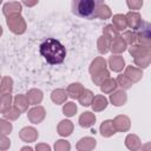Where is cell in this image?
I'll list each match as a JSON object with an SVG mask.
<instances>
[{
  "instance_id": "8fae6325",
  "label": "cell",
  "mask_w": 151,
  "mask_h": 151,
  "mask_svg": "<svg viewBox=\"0 0 151 151\" xmlns=\"http://www.w3.org/2000/svg\"><path fill=\"white\" fill-rule=\"evenodd\" d=\"M106 105H107V101H106V99L103 98V97H97V98L94 99V101H93V109H96V110L105 109Z\"/></svg>"
},
{
  "instance_id": "9a60e30c",
  "label": "cell",
  "mask_w": 151,
  "mask_h": 151,
  "mask_svg": "<svg viewBox=\"0 0 151 151\" xmlns=\"http://www.w3.org/2000/svg\"><path fill=\"white\" fill-rule=\"evenodd\" d=\"M1 103H2V104L0 105V111L4 112V113H6V112H7L6 109L9 110V106H8L7 104L11 103V96H9V94H6L5 97H2V98H1Z\"/></svg>"
},
{
  "instance_id": "cb8c5ba5",
  "label": "cell",
  "mask_w": 151,
  "mask_h": 151,
  "mask_svg": "<svg viewBox=\"0 0 151 151\" xmlns=\"http://www.w3.org/2000/svg\"><path fill=\"white\" fill-rule=\"evenodd\" d=\"M27 6H33V5H35L37 4V1L38 0H22Z\"/></svg>"
},
{
  "instance_id": "52a82bcc",
  "label": "cell",
  "mask_w": 151,
  "mask_h": 151,
  "mask_svg": "<svg viewBox=\"0 0 151 151\" xmlns=\"http://www.w3.org/2000/svg\"><path fill=\"white\" fill-rule=\"evenodd\" d=\"M110 65H111V68L114 70V71H120L124 66V60L120 58V57H111L110 59Z\"/></svg>"
},
{
  "instance_id": "603a6c76",
  "label": "cell",
  "mask_w": 151,
  "mask_h": 151,
  "mask_svg": "<svg viewBox=\"0 0 151 151\" xmlns=\"http://www.w3.org/2000/svg\"><path fill=\"white\" fill-rule=\"evenodd\" d=\"M15 104H17V105H18V104H21V109H22V110H25V109H26V106H27V101H26V100H25V98H24V97H21V96L15 98Z\"/></svg>"
},
{
  "instance_id": "3957f363",
  "label": "cell",
  "mask_w": 151,
  "mask_h": 151,
  "mask_svg": "<svg viewBox=\"0 0 151 151\" xmlns=\"http://www.w3.org/2000/svg\"><path fill=\"white\" fill-rule=\"evenodd\" d=\"M7 24L8 26L11 27V29L15 33H22L25 31V24L22 21V18H18V17H14V18H8L7 20Z\"/></svg>"
},
{
  "instance_id": "4fadbf2b",
  "label": "cell",
  "mask_w": 151,
  "mask_h": 151,
  "mask_svg": "<svg viewBox=\"0 0 151 151\" xmlns=\"http://www.w3.org/2000/svg\"><path fill=\"white\" fill-rule=\"evenodd\" d=\"M124 19H125V18H124L123 15H116V17L113 18V22H114V25L117 26L118 29H124V28H125L126 22H125Z\"/></svg>"
},
{
  "instance_id": "277c9868",
  "label": "cell",
  "mask_w": 151,
  "mask_h": 151,
  "mask_svg": "<svg viewBox=\"0 0 151 151\" xmlns=\"http://www.w3.org/2000/svg\"><path fill=\"white\" fill-rule=\"evenodd\" d=\"M139 28H142L143 32L137 33V35H136L137 40L139 42H145V41L149 42V39H150V25L147 22H140Z\"/></svg>"
},
{
  "instance_id": "ffe728a7",
  "label": "cell",
  "mask_w": 151,
  "mask_h": 151,
  "mask_svg": "<svg viewBox=\"0 0 151 151\" xmlns=\"http://www.w3.org/2000/svg\"><path fill=\"white\" fill-rule=\"evenodd\" d=\"M116 81L114 80H109L107 83H105V84H103V86H101V90L104 91V92H110L111 91V88H116Z\"/></svg>"
},
{
  "instance_id": "44dd1931",
  "label": "cell",
  "mask_w": 151,
  "mask_h": 151,
  "mask_svg": "<svg viewBox=\"0 0 151 151\" xmlns=\"http://www.w3.org/2000/svg\"><path fill=\"white\" fill-rule=\"evenodd\" d=\"M9 80H11V79H8V78L4 79V83H2V85L0 86V91H1V92H11V90H12V85L8 86V84H7Z\"/></svg>"
},
{
  "instance_id": "e0dca14e",
  "label": "cell",
  "mask_w": 151,
  "mask_h": 151,
  "mask_svg": "<svg viewBox=\"0 0 151 151\" xmlns=\"http://www.w3.org/2000/svg\"><path fill=\"white\" fill-rule=\"evenodd\" d=\"M124 42L120 40V39H116L112 44V50L116 51V52H120V51H124Z\"/></svg>"
},
{
  "instance_id": "ac0fdd59",
  "label": "cell",
  "mask_w": 151,
  "mask_h": 151,
  "mask_svg": "<svg viewBox=\"0 0 151 151\" xmlns=\"http://www.w3.org/2000/svg\"><path fill=\"white\" fill-rule=\"evenodd\" d=\"M54 92L58 94V97L54 96V94H52V99H53V101H55V103H61V101L65 99V97H66L65 92L61 91V90H58V91H54Z\"/></svg>"
},
{
  "instance_id": "8992f818",
  "label": "cell",
  "mask_w": 151,
  "mask_h": 151,
  "mask_svg": "<svg viewBox=\"0 0 151 151\" xmlns=\"http://www.w3.org/2000/svg\"><path fill=\"white\" fill-rule=\"evenodd\" d=\"M94 120H96V117H94L92 113L86 112V113H84V114L80 117V125L87 127V126H91V125L94 123Z\"/></svg>"
},
{
  "instance_id": "7c38bea8",
  "label": "cell",
  "mask_w": 151,
  "mask_h": 151,
  "mask_svg": "<svg viewBox=\"0 0 151 151\" xmlns=\"http://www.w3.org/2000/svg\"><path fill=\"white\" fill-rule=\"evenodd\" d=\"M91 99H92V93H91V91H87V90H86V91H84L83 96L79 98V100H80L81 105H84V106L90 105Z\"/></svg>"
},
{
  "instance_id": "5bb4252c",
  "label": "cell",
  "mask_w": 151,
  "mask_h": 151,
  "mask_svg": "<svg viewBox=\"0 0 151 151\" xmlns=\"http://www.w3.org/2000/svg\"><path fill=\"white\" fill-rule=\"evenodd\" d=\"M83 88H81V86H80V84H72L70 87H68V93H70V96L72 97V98H76V97H78L79 94V92L78 91H81Z\"/></svg>"
},
{
  "instance_id": "7402d4cb",
  "label": "cell",
  "mask_w": 151,
  "mask_h": 151,
  "mask_svg": "<svg viewBox=\"0 0 151 151\" xmlns=\"http://www.w3.org/2000/svg\"><path fill=\"white\" fill-rule=\"evenodd\" d=\"M130 8H138L142 6V0H127Z\"/></svg>"
},
{
  "instance_id": "7a4b0ae2",
  "label": "cell",
  "mask_w": 151,
  "mask_h": 151,
  "mask_svg": "<svg viewBox=\"0 0 151 151\" xmlns=\"http://www.w3.org/2000/svg\"><path fill=\"white\" fill-rule=\"evenodd\" d=\"M101 5L103 0H73L72 8L77 15L91 19L97 17V12Z\"/></svg>"
},
{
  "instance_id": "30bf717a",
  "label": "cell",
  "mask_w": 151,
  "mask_h": 151,
  "mask_svg": "<svg viewBox=\"0 0 151 151\" xmlns=\"http://www.w3.org/2000/svg\"><path fill=\"white\" fill-rule=\"evenodd\" d=\"M60 125L64 126V129H63V127H59V133H60V134H63V136H67V134L71 133V130H72L71 122H68V120H64V122H61Z\"/></svg>"
},
{
  "instance_id": "5b68a950",
  "label": "cell",
  "mask_w": 151,
  "mask_h": 151,
  "mask_svg": "<svg viewBox=\"0 0 151 151\" xmlns=\"http://www.w3.org/2000/svg\"><path fill=\"white\" fill-rule=\"evenodd\" d=\"M100 131H101V134L103 136H111L112 133H114V127H113V123L111 120H106L101 124L100 126Z\"/></svg>"
},
{
  "instance_id": "ba28073f",
  "label": "cell",
  "mask_w": 151,
  "mask_h": 151,
  "mask_svg": "<svg viewBox=\"0 0 151 151\" xmlns=\"http://www.w3.org/2000/svg\"><path fill=\"white\" fill-rule=\"evenodd\" d=\"M127 20H129V25L132 27V28H137L139 25H140V19H139V14L137 13H129L127 14Z\"/></svg>"
},
{
  "instance_id": "6da1fadb",
  "label": "cell",
  "mask_w": 151,
  "mask_h": 151,
  "mask_svg": "<svg viewBox=\"0 0 151 151\" xmlns=\"http://www.w3.org/2000/svg\"><path fill=\"white\" fill-rule=\"evenodd\" d=\"M40 53L47 63L52 65L61 64L66 57V50L60 41L53 38L46 39L40 45Z\"/></svg>"
},
{
  "instance_id": "d6986e66",
  "label": "cell",
  "mask_w": 151,
  "mask_h": 151,
  "mask_svg": "<svg viewBox=\"0 0 151 151\" xmlns=\"http://www.w3.org/2000/svg\"><path fill=\"white\" fill-rule=\"evenodd\" d=\"M76 111H77V107H76V105H74L73 103H68V104H66V106L64 107V112H65V114H67V116H72Z\"/></svg>"
},
{
  "instance_id": "2e32d148",
  "label": "cell",
  "mask_w": 151,
  "mask_h": 151,
  "mask_svg": "<svg viewBox=\"0 0 151 151\" xmlns=\"http://www.w3.org/2000/svg\"><path fill=\"white\" fill-rule=\"evenodd\" d=\"M12 129V125L5 120H0V133H4V134H7L9 133Z\"/></svg>"
},
{
  "instance_id": "d4e9b609",
  "label": "cell",
  "mask_w": 151,
  "mask_h": 151,
  "mask_svg": "<svg viewBox=\"0 0 151 151\" xmlns=\"http://www.w3.org/2000/svg\"><path fill=\"white\" fill-rule=\"evenodd\" d=\"M1 32H2V29H1V27H0V34H1Z\"/></svg>"
},
{
  "instance_id": "9c48e42d",
  "label": "cell",
  "mask_w": 151,
  "mask_h": 151,
  "mask_svg": "<svg viewBox=\"0 0 151 151\" xmlns=\"http://www.w3.org/2000/svg\"><path fill=\"white\" fill-rule=\"evenodd\" d=\"M111 100L113 101L114 105H123V103L126 100V96L124 92H117L116 94H112L111 96Z\"/></svg>"
},
{
  "instance_id": "484cf974",
  "label": "cell",
  "mask_w": 151,
  "mask_h": 151,
  "mask_svg": "<svg viewBox=\"0 0 151 151\" xmlns=\"http://www.w3.org/2000/svg\"><path fill=\"white\" fill-rule=\"evenodd\" d=\"M0 1H1V0H0Z\"/></svg>"
}]
</instances>
